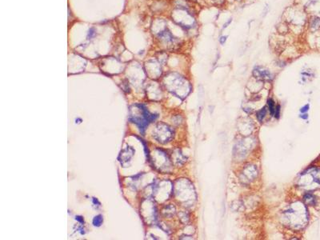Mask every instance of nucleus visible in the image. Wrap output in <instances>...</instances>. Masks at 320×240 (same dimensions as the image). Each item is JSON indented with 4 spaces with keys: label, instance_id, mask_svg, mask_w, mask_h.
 Returning a JSON list of instances; mask_svg holds the SVG:
<instances>
[{
    "label": "nucleus",
    "instance_id": "obj_2",
    "mask_svg": "<svg viewBox=\"0 0 320 240\" xmlns=\"http://www.w3.org/2000/svg\"><path fill=\"white\" fill-rule=\"evenodd\" d=\"M304 202L310 206H315L316 204L315 198L311 194H307L304 195Z\"/></svg>",
    "mask_w": 320,
    "mask_h": 240
},
{
    "label": "nucleus",
    "instance_id": "obj_7",
    "mask_svg": "<svg viewBox=\"0 0 320 240\" xmlns=\"http://www.w3.org/2000/svg\"><path fill=\"white\" fill-rule=\"evenodd\" d=\"M95 35V31H94V28H91V29L89 30V31H88V35H87V38L88 39H90V38H91L93 36Z\"/></svg>",
    "mask_w": 320,
    "mask_h": 240
},
{
    "label": "nucleus",
    "instance_id": "obj_5",
    "mask_svg": "<svg viewBox=\"0 0 320 240\" xmlns=\"http://www.w3.org/2000/svg\"><path fill=\"white\" fill-rule=\"evenodd\" d=\"M311 27L312 29L317 30L320 27V18H314L311 23Z\"/></svg>",
    "mask_w": 320,
    "mask_h": 240
},
{
    "label": "nucleus",
    "instance_id": "obj_4",
    "mask_svg": "<svg viewBox=\"0 0 320 240\" xmlns=\"http://www.w3.org/2000/svg\"><path fill=\"white\" fill-rule=\"evenodd\" d=\"M266 107L262 108L261 110L257 113V119L259 120L260 122L262 121V119H264V117L266 116Z\"/></svg>",
    "mask_w": 320,
    "mask_h": 240
},
{
    "label": "nucleus",
    "instance_id": "obj_10",
    "mask_svg": "<svg viewBox=\"0 0 320 240\" xmlns=\"http://www.w3.org/2000/svg\"><path fill=\"white\" fill-rule=\"evenodd\" d=\"M308 110H309V105H306L305 107H303L301 109V112L305 113V112H307Z\"/></svg>",
    "mask_w": 320,
    "mask_h": 240
},
{
    "label": "nucleus",
    "instance_id": "obj_8",
    "mask_svg": "<svg viewBox=\"0 0 320 240\" xmlns=\"http://www.w3.org/2000/svg\"><path fill=\"white\" fill-rule=\"evenodd\" d=\"M280 114V107L279 105L276 106L275 107V118H279Z\"/></svg>",
    "mask_w": 320,
    "mask_h": 240
},
{
    "label": "nucleus",
    "instance_id": "obj_3",
    "mask_svg": "<svg viewBox=\"0 0 320 240\" xmlns=\"http://www.w3.org/2000/svg\"><path fill=\"white\" fill-rule=\"evenodd\" d=\"M268 107L271 115H275L276 106L275 105V103H274V101L272 99H268Z\"/></svg>",
    "mask_w": 320,
    "mask_h": 240
},
{
    "label": "nucleus",
    "instance_id": "obj_6",
    "mask_svg": "<svg viewBox=\"0 0 320 240\" xmlns=\"http://www.w3.org/2000/svg\"><path fill=\"white\" fill-rule=\"evenodd\" d=\"M101 222H102L101 216H97V217H95V219H94V224L95 225V226H100Z\"/></svg>",
    "mask_w": 320,
    "mask_h": 240
},
{
    "label": "nucleus",
    "instance_id": "obj_9",
    "mask_svg": "<svg viewBox=\"0 0 320 240\" xmlns=\"http://www.w3.org/2000/svg\"><path fill=\"white\" fill-rule=\"evenodd\" d=\"M226 38H227V36H221L219 38V43H221L222 45H223L224 43H225V42L226 41Z\"/></svg>",
    "mask_w": 320,
    "mask_h": 240
},
{
    "label": "nucleus",
    "instance_id": "obj_1",
    "mask_svg": "<svg viewBox=\"0 0 320 240\" xmlns=\"http://www.w3.org/2000/svg\"><path fill=\"white\" fill-rule=\"evenodd\" d=\"M253 74L255 78L262 80L270 81L273 79L271 72L262 67H256L253 71Z\"/></svg>",
    "mask_w": 320,
    "mask_h": 240
}]
</instances>
